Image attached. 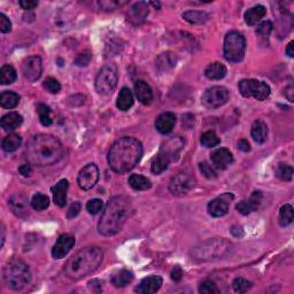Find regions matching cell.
<instances>
[{"label":"cell","mask_w":294,"mask_h":294,"mask_svg":"<svg viewBox=\"0 0 294 294\" xmlns=\"http://www.w3.org/2000/svg\"><path fill=\"white\" fill-rule=\"evenodd\" d=\"M26 152L30 164L45 167L61 160L65 154V148L58 138L42 133L31 138L27 145Z\"/></svg>","instance_id":"obj_1"},{"label":"cell","mask_w":294,"mask_h":294,"mask_svg":"<svg viewBox=\"0 0 294 294\" xmlns=\"http://www.w3.org/2000/svg\"><path fill=\"white\" fill-rule=\"evenodd\" d=\"M143 157V145L132 137L116 140L108 152V164L113 171L125 173L136 167Z\"/></svg>","instance_id":"obj_2"},{"label":"cell","mask_w":294,"mask_h":294,"mask_svg":"<svg viewBox=\"0 0 294 294\" xmlns=\"http://www.w3.org/2000/svg\"><path fill=\"white\" fill-rule=\"evenodd\" d=\"M131 211V201L129 198L119 196L113 197L106 205L98 230L102 236L111 237L120 232L125 225Z\"/></svg>","instance_id":"obj_3"},{"label":"cell","mask_w":294,"mask_h":294,"mask_svg":"<svg viewBox=\"0 0 294 294\" xmlns=\"http://www.w3.org/2000/svg\"><path fill=\"white\" fill-rule=\"evenodd\" d=\"M102 258L104 252L100 247H85L69 258L65 265V274L73 281H79L97 270Z\"/></svg>","instance_id":"obj_4"},{"label":"cell","mask_w":294,"mask_h":294,"mask_svg":"<svg viewBox=\"0 0 294 294\" xmlns=\"http://www.w3.org/2000/svg\"><path fill=\"white\" fill-rule=\"evenodd\" d=\"M2 279L7 288L14 291H20L31 281L30 269L22 260L13 258L3 268Z\"/></svg>","instance_id":"obj_5"},{"label":"cell","mask_w":294,"mask_h":294,"mask_svg":"<svg viewBox=\"0 0 294 294\" xmlns=\"http://www.w3.org/2000/svg\"><path fill=\"white\" fill-rule=\"evenodd\" d=\"M232 245L228 240L223 238H214L207 242L200 244L192 251V258L199 261H212L222 258L225 256L230 251Z\"/></svg>","instance_id":"obj_6"},{"label":"cell","mask_w":294,"mask_h":294,"mask_svg":"<svg viewBox=\"0 0 294 294\" xmlns=\"http://www.w3.org/2000/svg\"><path fill=\"white\" fill-rule=\"evenodd\" d=\"M246 51L245 37L238 31H230L224 38L223 53L224 58L230 62H240Z\"/></svg>","instance_id":"obj_7"},{"label":"cell","mask_w":294,"mask_h":294,"mask_svg":"<svg viewBox=\"0 0 294 294\" xmlns=\"http://www.w3.org/2000/svg\"><path fill=\"white\" fill-rule=\"evenodd\" d=\"M119 81V72L115 65L108 63L102 67L95 77V90L100 94H108L116 87Z\"/></svg>","instance_id":"obj_8"},{"label":"cell","mask_w":294,"mask_h":294,"mask_svg":"<svg viewBox=\"0 0 294 294\" xmlns=\"http://www.w3.org/2000/svg\"><path fill=\"white\" fill-rule=\"evenodd\" d=\"M239 91L243 97L254 98L258 101H263L269 98L271 93L270 86L262 81L257 80H243L238 84Z\"/></svg>","instance_id":"obj_9"},{"label":"cell","mask_w":294,"mask_h":294,"mask_svg":"<svg viewBox=\"0 0 294 294\" xmlns=\"http://www.w3.org/2000/svg\"><path fill=\"white\" fill-rule=\"evenodd\" d=\"M230 93L229 90L224 86H211L207 88L203 94L201 101L203 105L207 108H218L226 104V101L229 100Z\"/></svg>","instance_id":"obj_10"},{"label":"cell","mask_w":294,"mask_h":294,"mask_svg":"<svg viewBox=\"0 0 294 294\" xmlns=\"http://www.w3.org/2000/svg\"><path fill=\"white\" fill-rule=\"evenodd\" d=\"M196 185V179L192 175L186 172L178 173V175L172 177L169 183V191L173 196H183L190 192Z\"/></svg>","instance_id":"obj_11"},{"label":"cell","mask_w":294,"mask_h":294,"mask_svg":"<svg viewBox=\"0 0 294 294\" xmlns=\"http://www.w3.org/2000/svg\"><path fill=\"white\" fill-rule=\"evenodd\" d=\"M184 146H185V139L180 136H175L162 143L159 153L167 158L170 162H173L178 160Z\"/></svg>","instance_id":"obj_12"},{"label":"cell","mask_w":294,"mask_h":294,"mask_svg":"<svg viewBox=\"0 0 294 294\" xmlns=\"http://www.w3.org/2000/svg\"><path fill=\"white\" fill-rule=\"evenodd\" d=\"M99 180V169L94 164H90L81 170L77 177L79 186L84 191L91 190Z\"/></svg>","instance_id":"obj_13"},{"label":"cell","mask_w":294,"mask_h":294,"mask_svg":"<svg viewBox=\"0 0 294 294\" xmlns=\"http://www.w3.org/2000/svg\"><path fill=\"white\" fill-rule=\"evenodd\" d=\"M22 72L24 77L30 82H36L41 79L42 73V59L38 55L29 56L22 63Z\"/></svg>","instance_id":"obj_14"},{"label":"cell","mask_w":294,"mask_h":294,"mask_svg":"<svg viewBox=\"0 0 294 294\" xmlns=\"http://www.w3.org/2000/svg\"><path fill=\"white\" fill-rule=\"evenodd\" d=\"M235 197L231 193H224L223 196L216 198L208 204V212L212 217H222L228 214L229 207Z\"/></svg>","instance_id":"obj_15"},{"label":"cell","mask_w":294,"mask_h":294,"mask_svg":"<svg viewBox=\"0 0 294 294\" xmlns=\"http://www.w3.org/2000/svg\"><path fill=\"white\" fill-rule=\"evenodd\" d=\"M148 13H150V8H148L147 2L138 1L133 3L126 12V20L133 26H140L147 19Z\"/></svg>","instance_id":"obj_16"},{"label":"cell","mask_w":294,"mask_h":294,"mask_svg":"<svg viewBox=\"0 0 294 294\" xmlns=\"http://www.w3.org/2000/svg\"><path fill=\"white\" fill-rule=\"evenodd\" d=\"M8 206L14 215L20 218H27L30 214L29 203L27 197L22 193H15L9 198Z\"/></svg>","instance_id":"obj_17"},{"label":"cell","mask_w":294,"mask_h":294,"mask_svg":"<svg viewBox=\"0 0 294 294\" xmlns=\"http://www.w3.org/2000/svg\"><path fill=\"white\" fill-rule=\"evenodd\" d=\"M75 245V238L70 235H62L56 240L55 245L53 246L52 255L53 257L59 260V258L65 257Z\"/></svg>","instance_id":"obj_18"},{"label":"cell","mask_w":294,"mask_h":294,"mask_svg":"<svg viewBox=\"0 0 294 294\" xmlns=\"http://www.w3.org/2000/svg\"><path fill=\"white\" fill-rule=\"evenodd\" d=\"M262 198H263L262 192H260V191H255V192L252 193V196L250 197V199L243 200L240 201L239 204H237V210L243 215H249L251 212L257 210L262 203Z\"/></svg>","instance_id":"obj_19"},{"label":"cell","mask_w":294,"mask_h":294,"mask_svg":"<svg viewBox=\"0 0 294 294\" xmlns=\"http://www.w3.org/2000/svg\"><path fill=\"white\" fill-rule=\"evenodd\" d=\"M211 162L215 168L224 170L233 162L232 153L226 148H217L211 153Z\"/></svg>","instance_id":"obj_20"},{"label":"cell","mask_w":294,"mask_h":294,"mask_svg":"<svg viewBox=\"0 0 294 294\" xmlns=\"http://www.w3.org/2000/svg\"><path fill=\"white\" fill-rule=\"evenodd\" d=\"M176 125V116L172 113L167 112L162 113L161 115L158 116L157 121H155V127L159 132L162 134H168L171 132Z\"/></svg>","instance_id":"obj_21"},{"label":"cell","mask_w":294,"mask_h":294,"mask_svg":"<svg viewBox=\"0 0 294 294\" xmlns=\"http://www.w3.org/2000/svg\"><path fill=\"white\" fill-rule=\"evenodd\" d=\"M162 286V277L160 276H150L144 278L136 289V292L140 294H151L158 292Z\"/></svg>","instance_id":"obj_22"},{"label":"cell","mask_w":294,"mask_h":294,"mask_svg":"<svg viewBox=\"0 0 294 294\" xmlns=\"http://www.w3.org/2000/svg\"><path fill=\"white\" fill-rule=\"evenodd\" d=\"M134 94L138 101H140L143 105H150L153 100V92L150 85L144 81H137L134 84Z\"/></svg>","instance_id":"obj_23"},{"label":"cell","mask_w":294,"mask_h":294,"mask_svg":"<svg viewBox=\"0 0 294 294\" xmlns=\"http://www.w3.org/2000/svg\"><path fill=\"white\" fill-rule=\"evenodd\" d=\"M177 63V56L175 53L172 52H165L158 56L157 61H155V66L157 69L160 73L168 72V70L172 69Z\"/></svg>","instance_id":"obj_24"},{"label":"cell","mask_w":294,"mask_h":294,"mask_svg":"<svg viewBox=\"0 0 294 294\" xmlns=\"http://www.w3.org/2000/svg\"><path fill=\"white\" fill-rule=\"evenodd\" d=\"M69 189V182L67 179H61L53 189V200L59 207H65L67 204V192Z\"/></svg>","instance_id":"obj_25"},{"label":"cell","mask_w":294,"mask_h":294,"mask_svg":"<svg viewBox=\"0 0 294 294\" xmlns=\"http://www.w3.org/2000/svg\"><path fill=\"white\" fill-rule=\"evenodd\" d=\"M22 122H23L22 116H21L19 113L12 112L2 116L1 121H0V125H1V127L5 131H13L22 125Z\"/></svg>","instance_id":"obj_26"},{"label":"cell","mask_w":294,"mask_h":294,"mask_svg":"<svg viewBox=\"0 0 294 294\" xmlns=\"http://www.w3.org/2000/svg\"><path fill=\"white\" fill-rule=\"evenodd\" d=\"M267 14V9H265L264 6L262 5H256L250 8L244 15V19H245V22L249 24V26H255L257 22L263 19Z\"/></svg>","instance_id":"obj_27"},{"label":"cell","mask_w":294,"mask_h":294,"mask_svg":"<svg viewBox=\"0 0 294 294\" xmlns=\"http://www.w3.org/2000/svg\"><path fill=\"white\" fill-rule=\"evenodd\" d=\"M226 75V68L224 65H222L221 62H214L207 66V68L205 69V76L208 80L211 81H219L224 79Z\"/></svg>","instance_id":"obj_28"},{"label":"cell","mask_w":294,"mask_h":294,"mask_svg":"<svg viewBox=\"0 0 294 294\" xmlns=\"http://www.w3.org/2000/svg\"><path fill=\"white\" fill-rule=\"evenodd\" d=\"M251 133H252V138L257 144H263L268 137V126L263 121L257 120L253 123Z\"/></svg>","instance_id":"obj_29"},{"label":"cell","mask_w":294,"mask_h":294,"mask_svg":"<svg viewBox=\"0 0 294 294\" xmlns=\"http://www.w3.org/2000/svg\"><path fill=\"white\" fill-rule=\"evenodd\" d=\"M133 105V94L127 87H123L121 91H120V94L118 97V102H116V106L120 111L126 112L129 111V109L132 107Z\"/></svg>","instance_id":"obj_30"},{"label":"cell","mask_w":294,"mask_h":294,"mask_svg":"<svg viewBox=\"0 0 294 294\" xmlns=\"http://www.w3.org/2000/svg\"><path fill=\"white\" fill-rule=\"evenodd\" d=\"M129 185L136 191H147L152 187L151 180L143 175H131L127 180Z\"/></svg>","instance_id":"obj_31"},{"label":"cell","mask_w":294,"mask_h":294,"mask_svg":"<svg viewBox=\"0 0 294 294\" xmlns=\"http://www.w3.org/2000/svg\"><path fill=\"white\" fill-rule=\"evenodd\" d=\"M133 279V274L126 269L116 272L115 275L112 276L111 282L115 288H125V286L129 285Z\"/></svg>","instance_id":"obj_32"},{"label":"cell","mask_w":294,"mask_h":294,"mask_svg":"<svg viewBox=\"0 0 294 294\" xmlns=\"http://www.w3.org/2000/svg\"><path fill=\"white\" fill-rule=\"evenodd\" d=\"M20 102V95L16 92L5 91L0 95V105L6 109L15 108Z\"/></svg>","instance_id":"obj_33"},{"label":"cell","mask_w":294,"mask_h":294,"mask_svg":"<svg viewBox=\"0 0 294 294\" xmlns=\"http://www.w3.org/2000/svg\"><path fill=\"white\" fill-rule=\"evenodd\" d=\"M183 19L192 24H203L210 19V15L203 10H187L183 13Z\"/></svg>","instance_id":"obj_34"},{"label":"cell","mask_w":294,"mask_h":294,"mask_svg":"<svg viewBox=\"0 0 294 294\" xmlns=\"http://www.w3.org/2000/svg\"><path fill=\"white\" fill-rule=\"evenodd\" d=\"M22 144V138L16 133H9L2 140V150L5 152H14L21 146Z\"/></svg>","instance_id":"obj_35"},{"label":"cell","mask_w":294,"mask_h":294,"mask_svg":"<svg viewBox=\"0 0 294 294\" xmlns=\"http://www.w3.org/2000/svg\"><path fill=\"white\" fill-rule=\"evenodd\" d=\"M294 215H293V208L290 204H286L281 207L279 210L278 221L282 226H288L293 222Z\"/></svg>","instance_id":"obj_36"},{"label":"cell","mask_w":294,"mask_h":294,"mask_svg":"<svg viewBox=\"0 0 294 294\" xmlns=\"http://www.w3.org/2000/svg\"><path fill=\"white\" fill-rule=\"evenodd\" d=\"M170 165V161L167 158L164 157V155L159 153L157 157H155L153 160H152V165H151V170L153 173H159L164 172L165 170H167L168 166Z\"/></svg>","instance_id":"obj_37"},{"label":"cell","mask_w":294,"mask_h":294,"mask_svg":"<svg viewBox=\"0 0 294 294\" xmlns=\"http://www.w3.org/2000/svg\"><path fill=\"white\" fill-rule=\"evenodd\" d=\"M16 80V72L12 66L5 65L0 69V83L2 85L12 84Z\"/></svg>","instance_id":"obj_38"},{"label":"cell","mask_w":294,"mask_h":294,"mask_svg":"<svg viewBox=\"0 0 294 294\" xmlns=\"http://www.w3.org/2000/svg\"><path fill=\"white\" fill-rule=\"evenodd\" d=\"M30 205L35 210L37 211L45 210L46 208L49 206V198L47 196H45V194L37 193L33 197Z\"/></svg>","instance_id":"obj_39"},{"label":"cell","mask_w":294,"mask_h":294,"mask_svg":"<svg viewBox=\"0 0 294 294\" xmlns=\"http://www.w3.org/2000/svg\"><path fill=\"white\" fill-rule=\"evenodd\" d=\"M37 113L38 116H40V121L44 126H52L53 120L51 116V108L48 106L44 104H38L37 105Z\"/></svg>","instance_id":"obj_40"},{"label":"cell","mask_w":294,"mask_h":294,"mask_svg":"<svg viewBox=\"0 0 294 294\" xmlns=\"http://www.w3.org/2000/svg\"><path fill=\"white\" fill-rule=\"evenodd\" d=\"M276 176L284 182H290L293 178V168L288 164H279L276 168Z\"/></svg>","instance_id":"obj_41"},{"label":"cell","mask_w":294,"mask_h":294,"mask_svg":"<svg viewBox=\"0 0 294 294\" xmlns=\"http://www.w3.org/2000/svg\"><path fill=\"white\" fill-rule=\"evenodd\" d=\"M200 141L205 147L211 148L217 146V145L221 143V139H219L217 134H216L214 131H207V132L201 134Z\"/></svg>","instance_id":"obj_42"},{"label":"cell","mask_w":294,"mask_h":294,"mask_svg":"<svg viewBox=\"0 0 294 294\" xmlns=\"http://www.w3.org/2000/svg\"><path fill=\"white\" fill-rule=\"evenodd\" d=\"M251 286H252V283L242 277L236 278L232 283V288L237 293H245L251 289Z\"/></svg>","instance_id":"obj_43"},{"label":"cell","mask_w":294,"mask_h":294,"mask_svg":"<svg viewBox=\"0 0 294 294\" xmlns=\"http://www.w3.org/2000/svg\"><path fill=\"white\" fill-rule=\"evenodd\" d=\"M199 293L201 294H218L221 293L219 289L216 286L214 282L205 281L199 286Z\"/></svg>","instance_id":"obj_44"},{"label":"cell","mask_w":294,"mask_h":294,"mask_svg":"<svg viewBox=\"0 0 294 294\" xmlns=\"http://www.w3.org/2000/svg\"><path fill=\"white\" fill-rule=\"evenodd\" d=\"M272 29H274V24H272L271 21H263L257 26L256 34L262 37H268L271 34Z\"/></svg>","instance_id":"obj_45"},{"label":"cell","mask_w":294,"mask_h":294,"mask_svg":"<svg viewBox=\"0 0 294 294\" xmlns=\"http://www.w3.org/2000/svg\"><path fill=\"white\" fill-rule=\"evenodd\" d=\"M104 208V203L100 199H92L86 204V210L92 215H97Z\"/></svg>","instance_id":"obj_46"},{"label":"cell","mask_w":294,"mask_h":294,"mask_svg":"<svg viewBox=\"0 0 294 294\" xmlns=\"http://www.w3.org/2000/svg\"><path fill=\"white\" fill-rule=\"evenodd\" d=\"M44 87L47 90L49 93H59L60 90H61V85L56 81L55 79H52V77H48L44 81Z\"/></svg>","instance_id":"obj_47"},{"label":"cell","mask_w":294,"mask_h":294,"mask_svg":"<svg viewBox=\"0 0 294 294\" xmlns=\"http://www.w3.org/2000/svg\"><path fill=\"white\" fill-rule=\"evenodd\" d=\"M199 169L201 173L208 179H214L217 177V172H216L215 169L212 168L210 164H207V162H201L199 165Z\"/></svg>","instance_id":"obj_48"},{"label":"cell","mask_w":294,"mask_h":294,"mask_svg":"<svg viewBox=\"0 0 294 294\" xmlns=\"http://www.w3.org/2000/svg\"><path fill=\"white\" fill-rule=\"evenodd\" d=\"M91 59H92V54L90 52L85 51L83 53H80L75 59V65L79 67H85L91 62Z\"/></svg>","instance_id":"obj_49"},{"label":"cell","mask_w":294,"mask_h":294,"mask_svg":"<svg viewBox=\"0 0 294 294\" xmlns=\"http://www.w3.org/2000/svg\"><path fill=\"white\" fill-rule=\"evenodd\" d=\"M10 29H12V23L8 17H7L5 14H0V31L2 34H7L9 33Z\"/></svg>","instance_id":"obj_50"},{"label":"cell","mask_w":294,"mask_h":294,"mask_svg":"<svg viewBox=\"0 0 294 294\" xmlns=\"http://www.w3.org/2000/svg\"><path fill=\"white\" fill-rule=\"evenodd\" d=\"M81 211V204L80 203H74L72 206L69 207L68 212H67V217L68 218H75L77 215L80 214Z\"/></svg>","instance_id":"obj_51"},{"label":"cell","mask_w":294,"mask_h":294,"mask_svg":"<svg viewBox=\"0 0 294 294\" xmlns=\"http://www.w3.org/2000/svg\"><path fill=\"white\" fill-rule=\"evenodd\" d=\"M183 270L182 268L179 267V265H176V267H173V269L171 270V279L175 282H179L180 279L183 278Z\"/></svg>","instance_id":"obj_52"},{"label":"cell","mask_w":294,"mask_h":294,"mask_svg":"<svg viewBox=\"0 0 294 294\" xmlns=\"http://www.w3.org/2000/svg\"><path fill=\"white\" fill-rule=\"evenodd\" d=\"M20 6L26 10H31V9L36 8V7L38 6V2L33 1V0H21Z\"/></svg>","instance_id":"obj_53"},{"label":"cell","mask_w":294,"mask_h":294,"mask_svg":"<svg viewBox=\"0 0 294 294\" xmlns=\"http://www.w3.org/2000/svg\"><path fill=\"white\" fill-rule=\"evenodd\" d=\"M99 5L101 6V8L104 10H114L120 3L116 1H101L99 2Z\"/></svg>","instance_id":"obj_54"},{"label":"cell","mask_w":294,"mask_h":294,"mask_svg":"<svg viewBox=\"0 0 294 294\" xmlns=\"http://www.w3.org/2000/svg\"><path fill=\"white\" fill-rule=\"evenodd\" d=\"M194 125V116L191 114H186L183 116V126L186 127V129H191Z\"/></svg>","instance_id":"obj_55"},{"label":"cell","mask_w":294,"mask_h":294,"mask_svg":"<svg viewBox=\"0 0 294 294\" xmlns=\"http://www.w3.org/2000/svg\"><path fill=\"white\" fill-rule=\"evenodd\" d=\"M19 172L21 173V175L24 176V177H28L31 175V172H33V169H31V166L30 165H22L21 167L19 168Z\"/></svg>","instance_id":"obj_56"},{"label":"cell","mask_w":294,"mask_h":294,"mask_svg":"<svg viewBox=\"0 0 294 294\" xmlns=\"http://www.w3.org/2000/svg\"><path fill=\"white\" fill-rule=\"evenodd\" d=\"M238 148L243 152H250L251 145L246 139H242V140H239V143H238Z\"/></svg>","instance_id":"obj_57"},{"label":"cell","mask_w":294,"mask_h":294,"mask_svg":"<svg viewBox=\"0 0 294 294\" xmlns=\"http://www.w3.org/2000/svg\"><path fill=\"white\" fill-rule=\"evenodd\" d=\"M293 49H294V42H291L288 45V47H286V51H285L286 54H288L290 56V58H293V56H294V51H293Z\"/></svg>","instance_id":"obj_58"},{"label":"cell","mask_w":294,"mask_h":294,"mask_svg":"<svg viewBox=\"0 0 294 294\" xmlns=\"http://www.w3.org/2000/svg\"><path fill=\"white\" fill-rule=\"evenodd\" d=\"M285 94L290 101H293V87L289 86L288 88H285Z\"/></svg>","instance_id":"obj_59"},{"label":"cell","mask_w":294,"mask_h":294,"mask_svg":"<svg viewBox=\"0 0 294 294\" xmlns=\"http://www.w3.org/2000/svg\"><path fill=\"white\" fill-rule=\"evenodd\" d=\"M3 242H5V229H3V226H2V229H1V247L3 246Z\"/></svg>","instance_id":"obj_60"},{"label":"cell","mask_w":294,"mask_h":294,"mask_svg":"<svg viewBox=\"0 0 294 294\" xmlns=\"http://www.w3.org/2000/svg\"><path fill=\"white\" fill-rule=\"evenodd\" d=\"M152 5H154L155 7H160V3L159 2H152Z\"/></svg>","instance_id":"obj_61"}]
</instances>
